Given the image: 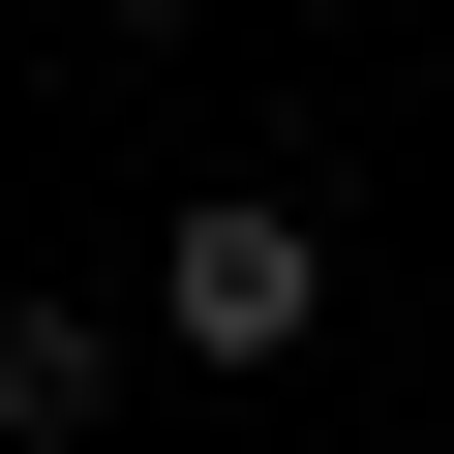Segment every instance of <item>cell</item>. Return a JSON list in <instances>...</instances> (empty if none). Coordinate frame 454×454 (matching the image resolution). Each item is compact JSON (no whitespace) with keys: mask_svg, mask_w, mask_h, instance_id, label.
I'll list each match as a JSON object with an SVG mask.
<instances>
[{"mask_svg":"<svg viewBox=\"0 0 454 454\" xmlns=\"http://www.w3.org/2000/svg\"><path fill=\"white\" fill-rule=\"evenodd\" d=\"M303 303H333V212H303V182H182L152 333H182V364H303Z\"/></svg>","mask_w":454,"mask_h":454,"instance_id":"cell-1","label":"cell"},{"mask_svg":"<svg viewBox=\"0 0 454 454\" xmlns=\"http://www.w3.org/2000/svg\"><path fill=\"white\" fill-rule=\"evenodd\" d=\"M61 424H121V333L91 303H0V454H61Z\"/></svg>","mask_w":454,"mask_h":454,"instance_id":"cell-2","label":"cell"},{"mask_svg":"<svg viewBox=\"0 0 454 454\" xmlns=\"http://www.w3.org/2000/svg\"><path fill=\"white\" fill-rule=\"evenodd\" d=\"M91 31H152V0H91Z\"/></svg>","mask_w":454,"mask_h":454,"instance_id":"cell-3","label":"cell"}]
</instances>
